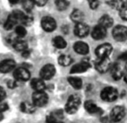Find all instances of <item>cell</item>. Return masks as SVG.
<instances>
[{"label":"cell","mask_w":127,"mask_h":123,"mask_svg":"<svg viewBox=\"0 0 127 123\" xmlns=\"http://www.w3.org/2000/svg\"><path fill=\"white\" fill-rule=\"evenodd\" d=\"M91 67V65L88 62H81L79 64H77L76 65H74L71 70L70 73L73 74H76V73H82L86 72L89 68Z\"/></svg>","instance_id":"cell-15"},{"label":"cell","mask_w":127,"mask_h":123,"mask_svg":"<svg viewBox=\"0 0 127 123\" xmlns=\"http://www.w3.org/2000/svg\"><path fill=\"white\" fill-rule=\"evenodd\" d=\"M125 114V108L123 106H116L111 110L110 113V118L113 122H117L123 119Z\"/></svg>","instance_id":"cell-6"},{"label":"cell","mask_w":127,"mask_h":123,"mask_svg":"<svg viewBox=\"0 0 127 123\" xmlns=\"http://www.w3.org/2000/svg\"><path fill=\"white\" fill-rule=\"evenodd\" d=\"M55 5L59 11H64L68 8L69 2L67 0H56Z\"/></svg>","instance_id":"cell-30"},{"label":"cell","mask_w":127,"mask_h":123,"mask_svg":"<svg viewBox=\"0 0 127 123\" xmlns=\"http://www.w3.org/2000/svg\"><path fill=\"white\" fill-rule=\"evenodd\" d=\"M26 30L22 25H17L15 28V34L18 37H23L26 35Z\"/></svg>","instance_id":"cell-31"},{"label":"cell","mask_w":127,"mask_h":123,"mask_svg":"<svg viewBox=\"0 0 127 123\" xmlns=\"http://www.w3.org/2000/svg\"><path fill=\"white\" fill-rule=\"evenodd\" d=\"M12 45H13L14 49L18 51H22L23 52V51L27 50V49H28L27 43L26 41H24V40H19V39H17Z\"/></svg>","instance_id":"cell-22"},{"label":"cell","mask_w":127,"mask_h":123,"mask_svg":"<svg viewBox=\"0 0 127 123\" xmlns=\"http://www.w3.org/2000/svg\"><path fill=\"white\" fill-rule=\"evenodd\" d=\"M8 110V105L5 103H1L0 102V112L3 113Z\"/></svg>","instance_id":"cell-37"},{"label":"cell","mask_w":127,"mask_h":123,"mask_svg":"<svg viewBox=\"0 0 127 123\" xmlns=\"http://www.w3.org/2000/svg\"><path fill=\"white\" fill-rule=\"evenodd\" d=\"M41 26L45 31H53L56 28L55 20L50 17H44L41 20Z\"/></svg>","instance_id":"cell-9"},{"label":"cell","mask_w":127,"mask_h":123,"mask_svg":"<svg viewBox=\"0 0 127 123\" xmlns=\"http://www.w3.org/2000/svg\"><path fill=\"white\" fill-rule=\"evenodd\" d=\"M3 118H4V116H3V114H2V113L0 112V122H1V121L3 119Z\"/></svg>","instance_id":"cell-42"},{"label":"cell","mask_w":127,"mask_h":123,"mask_svg":"<svg viewBox=\"0 0 127 123\" xmlns=\"http://www.w3.org/2000/svg\"><path fill=\"white\" fill-rule=\"evenodd\" d=\"M52 43H53L54 46L58 49H63L66 48V46H67V42L65 41L64 39L60 36L55 37L53 39Z\"/></svg>","instance_id":"cell-24"},{"label":"cell","mask_w":127,"mask_h":123,"mask_svg":"<svg viewBox=\"0 0 127 123\" xmlns=\"http://www.w3.org/2000/svg\"><path fill=\"white\" fill-rule=\"evenodd\" d=\"M47 1L48 0H34V2H35V5L42 7V6H44L47 3Z\"/></svg>","instance_id":"cell-36"},{"label":"cell","mask_w":127,"mask_h":123,"mask_svg":"<svg viewBox=\"0 0 127 123\" xmlns=\"http://www.w3.org/2000/svg\"><path fill=\"white\" fill-rule=\"evenodd\" d=\"M46 122L47 123H64L61 121V118L59 117L55 112L49 114L46 117Z\"/></svg>","instance_id":"cell-28"},{"label":"cell","mask_w":127,"mask_h":123,"mask_svg":"<svg viewBox=\"0 0 127 123\" xmlns=\"http://www.w3.org/2000/svg\"><path fill=\"white\" fill-rule=\"evenodd\" d=\"M68 82L76 90H80L82 87V81L77 77H69Z\"/></svg>","instance_id":"cell-27"},{"label":"cell","mask_w":127,"mask_h":123,"mask_svg":"<svg viewBox=\"0 0 127 123\" xmlns=\"http://www.w3.org/2000/svg\"><path fill=\"white\" fill-rule=\"evenodd\" d=\"M32 22H33V17L30 14H29V12L27 14L24 13V15L23 17L21 23H23V24H25L26 25H31L32 23Z\"/></svg>","instance_id":"cell-32"},{"label":"cell","mask_w":127,"mask_h":123,"mask_svg":"<svg viewBox=\"0 0 127 123\" xmlns=\"http://www.w3.org/2000/svg\"><path fill=\"white\" fill-rule=\"evenodd\" d=\"M16 67L15 61L12 59H5L0 62V72L8 73L12 71Z\"/></svg>","instance_id":"cell-11"},{"label":"cell","mask_w":127,"mask_h":123,"mask_svg":"<svg viewBox=\"0 0 127 123\" xmlns=\"http://www.w3.org/2000/svg\"><path fill=\"white\" fill-rule=\"evenodd\" d=\"M108 5L115 10H122L125 7V2L123 0H110L108 2Z\"/></svg>","instance_id":"cell-25"},{"label":"cell","mask_w":127,"mask_h":123,"mask_svg":"<svg viewBox=\"0 0 127 123\" xmlns=\"http://www.w3.org/2000/svg\"><path fill=\"white\" fill-rule=\"evenodd\" d=\"M73 49L75 51L79 54H86L89 51V47L88 44L82 41L76 42L73 46Z\"/></svg>","instance_id":"cell-16"},{"label":"cell","mask_w":127,"mask_h":123,"mask_svg":"<svg viewBox=\"0 0 127 123\" xmlns=\"http://www.w3.org/2000/svg\"><path fill=\"white\" fill-rule=\"evenodd\" d=\"M120 16L123 20L127 21V8L124 7L122 10L120 11Z\"/></svg>","instance_id":"cell-34"},{"label":"cell","mask_w":127,"mask_h":123,"mask_svg":"<svg viewBox=\"0 0 127 123\" xmlns=\"http://www.w3.org/2000/svg\"><path fill=\"white\" fill-rule=\"evenodd\" d=\"M8 2L11 4H17L19 2V0H8Z\"/></svg>","instance_id":"cell-40"},{"label":"cell","mask_w":127,"mask_h":123,"mask_svg":"<svg viewBox=\"0 0 127 123\" xmlns=\"http://www.w3.org/2000/svg\"><path fill=\"white\" fill-rule=\"evenodd\" d=\"M74 31H75V34L77 37H85L89 34L90 29L87 24L84 23H76Z\"/></svg>","instance_id":"cell-12"},{"label":"cell","mask_w":127,"mask_h":123,"mask_svg":"<svg viewBox=\"0 0 127 123\" xmlns=\"http://www.w3.org/2000/svg\"><path fill=\"white\" fill-rule=\"evenodd\" d=\"M55 74V68L52 64L45 65L40 72V76L43 80L51 79Z\"/></svg>","instance_id":"cell-7"},{"label":"cell","mask_w":127,"mask_h":123,"mask_svg":"<svg viewBox=\"0 0 127 123\" xmlns=\"http://www.w3.org/2000/svg\"><path fill=\"white\" fill-rule=\"evenodd\" d=\"M119 58H120L121 60H123V61H126V62H127V51H126V52L122 53V54L120 55Z\"/></svg>","instance_id":"cell-38"},{"label":"cell","mask_w":127,"mask_h":123,"mask_svg":"<svg viewBox=\"0 0 127 123\" xmlns=\"http://www.w3.org/2000/svg\"><path fill=\"white\" fill-rule=\"evenodd\" d=\"M5 96H6L5 90H4V88L0 87V102H2V101L5 98Z\"/></svg>","instance_id":"cell-35"},{"label":"cell","mask_w":127,"mask_h":123,"mask_svg":"<svg viewBox=\"0 0 127 123\" xmlns=\"http://www.w3.org/2000/svg\"><path fill=\"white\" fill-rule=\"evenodd\" d=\"M99 25L103 26L105 28H110L113 25V19L108 15H104L101 17L99 20Z\"/></svg>","instance_id":"cell-20"},{"label":"cell","mask_w":127,"mask_h":123,"mask_svg":"<svg viewBox=\"0 0 127 123\" xmlns=\"http://www.w3.org/2000/svg\"><path fill=\"white\" fill-rule=\"evenodd\" d=\"M106 35V28L100 25H97L94 28L91 32V36L95 40H102Z\"/></svg>","instance_id":"cell-13"},{"label":"cell","mask_w":127,"mask_h":123,"mask_svg":"<svg viewBox=\"0 0 127 123\" xmlns=\"http://www.w3.org/2000/svg\"><path fill=\"white\" fill-rule=\"evenodd\" d=\"M101 98L105 101L111 102L115 101L118 97V92L117 89L112 87H108L104 88L101 92Z\"/></svg>","instance_id":"cell-2"},{"label":"cell","mask_w":127,"mask_h":123,"mask_svg":"<svg viewBox=\"0 0 127 123\" xmlns=\"http://www.w3.org/2000/svg\"><path fill=\"white\" fill-rule=\"evenodd\" d=\"M96 70L100 73H105L111 68V61L108 57L99 58V60L96 63Z\"/></svg>","instance_id":"cell-8"},{"label":"cell","mask_w":127,"mask_h":123,"mask_svg":"<svg viewBox=\"0 0 127 123\" xmlns=\"http://www.w3.org/2000/svg\"><path fill=\"white\" fill-rule=\"evenodd\" d=\"M111 75L114 80H119L123 76V73L118 64H114L111 68Z\"/></svg>","instance_id":"cell-23"},{"label":"cell","mask_w":127,"mask_h":123,"mask_svg":"<svg viewBox=\"0 0 127 123\" xmlns=\"http://www.w3.org/2000/svg\"><path fill=\"white\" fill-rule=\"evenodd\" d=\"M36 106L32 103L28 101H23L20 104V110L25 113H32L36 110Z\"/></svg>","instance_id":"cell-19"},{"label":"cell","mask_w":127,"mask_h":123,"mask_svg":"<svg viewBox=\"0 0 127 123\" xmlns=\"http://www.w3.org/2000/svg\"><path fill=\"white\" fill-rule=\"evenodd\" d=\"M123 78H124V81L127 83V72L125 74H123Z\"/></svg>","instance_id":"cell-41"},{"label":"cell","mask_w":127,"mask_h":123,"mask_svg":"<svg viewBox=\"0 0 127 123\" xmlns=\"http://www.w3.org/2000/svg\"><path fill=\"white\" fill-rule=\"evenodd\" d=\"M80 104H81L80 98L76 95H72L69 97L65 104V110L69 114H73L78 110Z\"/></svg>","instance_id":"cell-1"},{"label":"cell","mask_w":127,"mask_h":123,"mask_svg":"<svg viewBox=\"0 0 127 123\" xmlns=\"http://www.w3.org/2000/svg\"><path fill=\"white\" fill-rule=\"evenodd\" d=\"M48 100V96L44 91H35L32 95V102L36 107H43Z\"/></svg>","instance_id":"cell-3"},{"label":"cell","mask_w":127,"mask_h":123,"mask_svg":"<svg viewBox=\"0 0 127 123\" xmlns=\"http://www.w3.org/2000/svg\"><path fill=\"white\" fill-rule=\"evenodd\" d=\"M31 86L35 91H44L46 88V84L43 81V79L41 78L32 79L31 81Z\"/></svg>","instance_id":"cell-17"},{"label":"cell","mask_w":127,"mask_h":123,"mask_svg":"<svg viewBox=\"0 0 127 123\" xmlns=\"http://www.w3.org/2000/svg\"><path fill=\"white\" fill-rule=\"evenodd\" d=\"M112 51V46L108 43H103L99 46L95 51L96 55L98 58L108 57Z\"/></svg>","instance_id":"cell-5"},{"label":"cell","mask_w":127,"mask_h":123,"mask_svg":"<svg viewBox=\"0 0 127 123\" xmlns=\"http://www.w3.org/2000/svg\"><path fill=\"white\" fill-rule=\"evenodd\" d=\"M71 20L76 23H82L83 20H84V14L82 13V11H81L80 10L76 9L73 11V13L70 15Z\"/></svg>","instance_id":"cell-21"},{"label":"cell","mask_w":127,"mask_h":123,"mask_svg":"<svg viewBox=\"0 0 127 123\" xmlns=\"http://www.w3.org/2000/svg\"><path fill=\"white\" fill-rule=\"evenodd\" d=\"M30 73L29 70L23 67L17 68L14 72V77L16 80L20 81H26L30 78Z\"/></svg>","instance_id":"cell-10"},{"label":"cell","mask_w":127,"mask_h":123,"mask_svg":"<svg viewBox=\"0 0 127 123\" xmlns=\"http://www.w3.org/2000/svg\"><path fill=\"white\" fill-rule=\"evenodd\" d=\"M88 2L91 9H96L99 6V0H88Z\"/></svg>","instance_id":"cell-33"},{"label":"cell","mask_w":127,"mask_h":123,"mask_svg":"<svg viewBox=\"0 0 127 123\" xmlns=\"http://www.w3.org/2000/svg\"><path fill=\"white\" fill-rule=\"evenodd\" d=\"M8 87L11 88V89H14L16 87L17 84H16V82L14 81H11L8 83Z\"/></svg>","instance_id":"cell-39"},{"label":"cell","mask_w":127,"mask_h":123,"mask_svg":"<svg viewBox=\"0 0 127 123\" xmlns=\"http://www.w3.org/2000/svg\"><path fill=\"white\" fill-rule=\"evenodd\" d=\"M73 63V59L70 56L67 54L61 55L58 57V64L63 67H67Z\"/></svg>","instance_id":"cell-26"},{"label":"cell","mask_w":127,"mask_h":123,"mask_svg":"<svg viewBox=\"0 0 127 123\" xmlns=\"http://www.w3.org/2000/svg\"><path fill=\"white\" fill-rule=\"evenodd\" d=\"M22 5L26 12H30L35 5L34 0H22Z\"/></svg>","instance_id":"cell-29"},{"label":"cell","mask_w":127,"mask_h":123,"mask_svg":"<svg viewBox=\"0 0 127 123\" xmlns=\"http://www.w3.org/2000/svg\"><path fill=\"white\" fill-rule=\"evenodd\" d=\"M114 40L119 42L124 41L127 39V28L123 25H117L112 32Z\"/></svg>","instance_id":"cell-4"},{"label":"cell","mask_w":127,"mask_h":123,"mask_svg":"<svg viewBox=\"0 0 127 123\" xmlns=\"http://www.w3.org/2000/svg\"><path fill=\"white\" fill-rule=\"evenodd\" d=\"M18 22H19V20H18V19L17 18V17L14 15V13H12V14H11L8 16V19H7V20H6L5 25H4V28H5L7 31L11 30V29H12V28L16 25V24H17Z\"/></svg>","instance_id":"cell-18"},{"label":"cell","mask_w":127,"mask_h":123,"mask_svg":"<svg viewBox=\"0 0 127 123\" xmlns=\"http://www.w3.org/2000/svg\"><path fill=\"white\" fill-rule=\"evenodd\" d=\"M85 110L91 114H101L102 110L99 108L94 101L89 100L85 103Z\"/></svg>","instance_id":"cell-14"}]
</instances>
